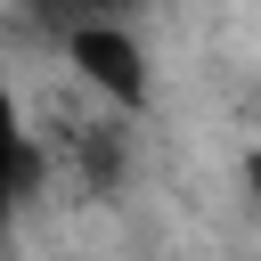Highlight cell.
I'll list each match as a JSON object with an SVG mask.
<instances>
[{
  "mask_svg": "<svg viewBox=\"0 0 261 261\" xmlns=\"http://www.w3.org/2000/svg\"><path fill=\"white\" fill-rule=\"evenodd\" d=\"M65 73L98 98V106H114V114H147V98H155V65H147V41L122 24V16H98V24H82V33H65Z\"/></svg>",
  "mask_w": 261,
  "mask_h": 261,
  "instance_id": "1",
  "label": "cell"
},
{
  "mask_svg": "<svg viewBox=\"0 0 261 261\" xmlns=\"http://www.w3.org/2000/svg\"><path fill=\"white\" fill-rule=\"evenodd\" d=\"M41 188H49V147L33 130H16V147H8V196H16V212H33Z\"/></svg>",
  "mask_w": 261,
  "mask_h": 261,
  "instance_id": "2",
  "label": "cell"
},
{
  "mask_svg": "<svg viewBox=\"0 0 261 261\" xmlns=\"http://www.w3.org/2000/svg\"><path fill=\"white\" fill-rule=\"evenodd\" d=\"M245 196H253V204H261V147H253V155H245Z\"/></svg>",
  "mask_w": 261,
  "mask_h": 261,
  "instance_id": "3",
  "label": "cell"
}]
</instances>
